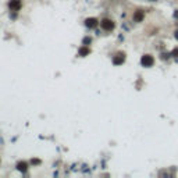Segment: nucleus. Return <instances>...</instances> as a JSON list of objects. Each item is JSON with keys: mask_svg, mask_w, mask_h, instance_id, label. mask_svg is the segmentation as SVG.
I'll list each match as a JSON object with an SVG mask.
<instances>
[{"mask_svg": "<svg viewBox=\"0 0 178 178\" xmlns=\"http://www.w3.org/2000/svg\"><path fill=\"white\" fill-rule=\"evenodd\" d=\"M141 64H142L143 67H152V65L155 64V59H153V56H150V54H145V56H142V59H141Z\"/></svg>", "mask_w": 178, "mask_h": 178, "instance_id": "nucleus-1", "label": "nucleus"}, {"mask_svg": "<svg viewBox=\"0 0 178 178\" xmlns=\"http://www.w3.org/2000/svg\"><path fill=\"white\" fill-rule=\"evenodd\" d=\"M100 25H102V28H103L105 31H113V29H114V21H111V20H109V18H105L103 21L100 22Z\"/></svg>", "mask_w": 178, "mask_h": 178, "instance_id": "nucleus-2", "label": "nucleus"}, {"mask_svg": "<svg viewBox=\"0 0 178 178\" xmlns=\"http://www.w3.org/2000/svg\"><path fill=\"white\" fill-rule=\"evenodd\" d=\"M21 0H10V3H9V7H10L11 11H18L21 9Z\"/></svg>", "mask_w": 178, "mask_h": 178, "instance_id": "nucleus-3", "label": "nucleus"}, {"mask_svg": "<svg viewBox=\"0 0 178 178\" xmlns=\"http://www.w3.org/2000/svg\"><path fill=\"white\" fill-rule=\"evenodd\" d=\"M125 61V56H124V53H118V54H115L114 57H113V63L115 65H120V64H123Z\"/></svg>", "mask_w": 178, "mask_h": 178, "instance_id": "nucleus-4", "label": "nucleus"}, {"mask_svg": "<svg viewBox=\"0 0 178 178\" xmlns=\"http://www.w3.org/2000/svg\"><path fill=\"white\" fill-rule=\"evenodd\" d=\"M85 25L88 28H95V27H97V20L96 18H86L85 20Z\"/></svg>", "mask_w": 178, "mask_h": 178, "instance_id": "nucleus-5", "label": "nucleus"}, {"mask_svg": "<svg viewBox=\"0 0 178 178\" xmlns=\"http://www.w3.org/2000/svg\"><path fill=\"white\" fill-rule=\"evenodd\" d=\"M143 17H145L143 11L136 10V11H135V14H134V21H136V22H141L142 20H143Z\"/></svg>", "mask_w": 178, "mask_h": 178, "instance_id": "nucleus-6", "label": "nucleus"}, {"mask_svg": "<svg viewBox=\"0 0 178 178\" xmlns=\"http://www.w3.org/2000/svg\"><path fill=\"white\" fill-rule=\"evenodd\" d=\"M78 54H79L81 57H85V56H88V54H89V47L84 45L82 47H79V50H78Z\"/></svg>", "mask_w": 178, "mask_h": 178, "instance_id": "nucleus-7", "label": "nucleus"}, {"mask_svg": "<svg viewBox=\"0 0 178 178\" xmlns=\"http://www.w3.org/2000/svg\"><path fill=\"white\" fill-rule=\"evenodd\" d=\"M17 170H18V171H22V173H25V171L28 170V164H27L25 161H20V163H17Z\"/></svg>", "mask_w": 178, "mask_h": 178, "instance_id": "nucleus-8", "label": "nucleus"}, {"mask_svg": "<svg viewBox=\"0 0 178 178\" xmlns=\"http://www.w3.org/2000/svg\"><path fill=\"white\" fill-rule=\"evenodd\" d=\"M171 56H174V57H178V47H177V49H174V50L171 52Z\"/></svg>", "mask_w": 178, "mask_h": 178, "instance_id": "nucleus-9", "label": "nucleus"}, {"mask_svg": "<svg viewBox=\"0 0 178 178\" xmlns=\"http://www.w3.org/2000/svg\"><path fill=\"white\" fill-rule=\"evenodd\" d=\"M88 43H91V38H85V39H84V45H85V46H88Z\"/></svg>", "mask_w": 178, "mask_h": 178, "instance_id": "nucleus-10", "label": "nucleus"}, {"mask_svg": "<svg viewBox=\"0 0 178 178\" xmlns=\"http://www.w3.org/2000/svg\"><path fill=\"white\" fill-rule=\"evenodd\" d=\"M39 163H41V161H39V160H36V159H35V160H33V159H32V164H39Z\"/></svg>", "mask_w": 178, "mask_h": 178, "instance_id": "nucleus-11", "label": "nucleus"}, {"mask_svg": "<svg viewBox=\"0 0 178 178\" xmlns=\"http://www.w3.org/2000/svg\"><path fill=\"white\" fill-rule=\"evenodd\" d=\"M174 36H175V39H178V29L175 31V33H174Z\"/></svg>", "mask_w": 178, "mask_h": 178, "instance_id": "nucleus-12", "label": "nucleus"}, {"mask_svg": "<svg viewBox=\"0 0 178 178\" xmlns=\"http://www.w3.org/2000/svg\"><path fill=\"white\" fill-rule=\"evenodd\" d=\"M175 17H178V11H177V13H175Z\"/></svg>", "mask_w": 178, "mask_h": 178, "instance_id": "nucleus-13", "label": "nucleus"}]
</instances>
